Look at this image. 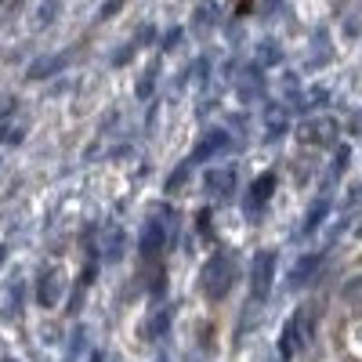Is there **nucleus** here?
<instances>
[{"label":"nucleus","mask_w":362,"mask_h":362,"mask_svg":"<svg viewBox=\"0 0 362 362\" xmlns=\"http://www.w3.org/2000/svg\"><path fill=\"white\" fill-rule=\"evenodd\" d=\"M235 279H239L235 257L228 250H214V254H210V261L203 264V272H199V293L218 305V300L228 297V290L235 286Z\"/></svg>","instance_id":"1"},{"label":"nucleus","mask_w":362,"mask_h":362,"mask_svg":"<svg viewBox=\"0 0 362 362\" xmlns=\"http://www.w3.org/2000/svg\"><path fill=\"white\" fill-rule=\"evenodd\" d=\"M163 247H167V228L160 218H148L145 228H141V239H138V261H141V272L145 276H163Z\"/></svg>","instance_id":"2"},{"label":"nucleus","mask_w":362,"mask_h":362,"mask_svg":"<svg viewBox=\"0 0 362 362\" xmlns=\"http://www.w3.org/2000/svg\"><path fill=\"white\" fill-rule=\"evenodd\" d=\"M276 268H279V254L276 250H254L250 257V297H254V305H264L272 286H276Z\"/></svg>","instance_id":"3"},{"label":"nucleus","mask_w":362,"mask_h":362,"mask_svg":"<svg viewBox=\"0 0 362 362\" xmlns=\"http://www.w3.org/2000/svg\"><path fill=\"white\" fill-rule=\"evenodd\" d=\"M232 148V134L225 131V127H210V131H203L199 134V141L192 145V153L185 156L192 167H203V163H214L218 156H225Z\"/></svg>","instance_id":"4"},{"label":"nucleus","mask_w":362,"mask_h":362,"mask_svg":"<svg viewBox=\"0 0 362 362\" xmlns=\"http://www.w3.org/2000/svg\"><path fill=\"white\" fill-rule=\"evenodd\" d=\"M276 189H279V174H276V170L257 174V177L250 181L247 196H243V210H247V214H261V210L268 206V199L276 196Z\"/></svg>","instance_id":"5"},{"label":"nucleus","mask_w":362,"mask_h":362,"mask_svg":"<svg viewBox=\"0 0 362 362\" xmlns=\"http://www.w3.org/2000/svg\"><path fill=\"white\" fill-rule=\"evenodd\" d=\"M329 210H334V199H329V192L315 196L312 206H308V214H305V225H300V235H315V232L322 228V221H326Z\"/></svg>","instance_id":"6"},{"label":"nucleus","mask_w":362,"mask_h":362,"mask_svg":"<svg viewBox=\"0 0 362 362\" xmlns=\"http://www.w3.org/2000/svg\"><path fill=\"white\" fill-rule=\"evenodd\" d=\"M206 189H210V196H218L221 203H225V199H232V189H235V167L206 170Z\"/></svg>","instance_id":"7"},{"label":"nucleus","mask_w":362,"mask_h":362,"mask_svg":"<svg viewBox=\"0 0 362 362\" xmlns=\"http://www.w3.org/2000/svg\"><path fill=\"white\" fill-rule=\"evenodd\" d=\"M322 261H326V254H322V250H315V254H308V257H300V261L293 264V272H290V286L297 290V286L312 283V279H315V272L322 268Z\"/></svg>","instance_id":"8"},{"label":"nucleus","mask_w":362,"mask_h":362,"mask_svg":"<svg viewBox=\"0 0 362 362\" xmlns=\"http://www.w3.org/2000/svg\"><path fill=\"white\" fill-rule=\"evenodd\" d=\"M58 297H62V283H58V272L54 268H44L40 272V286H37V300L40 308H54Z\"/></svg>","instance_id":"9"},{"label":"nucleus","mask_w":362,"mask_h":362,"mask_svg":"<svg viewBox=\"0 0 362 362\" xmlns=\"http://www.w3.org/2000/svg\"><path fill=\"white\" fill-rule=\"evenodd\" d=\"M297 319H300V315H290L286 326H283V337H279V355H283V362H290V358L297 355Z\"/></svg>","instance_id":"10"},{"label":"nucleus","mask_w":362,"mask_h":362,"mask_svg":"<svg viewBox=\"0 0 362 362\" xmlns=\"http://www.w3.org/2000/svg\"><path fill=\"white\" fill-rule=\"evenodd\" d=\"M66 58H69V54H54V58H40V62H37L33 69H29V76H33V80H40V76H51L54 69H62V66H66Z\"/></svg>","instance_id":"11"},{"label":"nucleus","mask_w":362,"mask_h":362,"mask_svg":"<svg viewBox=\"0 0 362 362\" xmlns=\"http://www.w3.org/2000/svg\"><path fill=\"white\" fill-rule=\"evenodd\" d=\"M189 174H192V163H189V160H181V163H177V167L170 170V177H167V185H163V189H167V192L174 196V192H177V189L185 185V181H189Z\"/></svg>","instance_id":"12"},{"label":"nucleus","mask_w":362,"mask_h":362,"mask_svg":"<svg viewBox=\"0 0 362 362\" xmlns=\"http://www.w3.org/2000/svg\"><path fill=\"white\" fill-rule=\"evenodd\" d=\"M124 243H127V235L124 232H119V228H112L109 232V243H105V261H119V257H124Z\"/></svg>","instance_id":"13"},{"label":"nucleus","mask_w":362,"mask_h":362,"mask_svg":"<svg viewBox=\"0 0 362 362\" xmlns=\"http://www.w3.org/2000/svg\"><path fill=\"white\" fill-rule=\"evenodd\" d=\"M348 156H351V148L348 145H337V163H334V170H329V181H337L348 170Z\"/></svg>","instance_id":"14"},{"label":"nucleus","mask_w":362,"mask_h":362,"mask_svg":"<svg viewBox=\"0 0 362 362\" xmlns=\"http://www.w3.org/2000/svg\"><path fill=\"white\" fill-rule=\"evenodd\" d=\"M58 4H62V0H44V4H40V11H37V25H51V22H54V11H58Z\"/></svg>","instance_id":"15"},{"label":"nucleus","mask_w":362,"mask_h":362,"mask_svg":"<svg viewBox=\"0 0 362 362\" xmlns=\"http://www.w3.org/2000/svg\"><path fill=\"white\" fill-rule=\"evenodd\" d=\"M124 4H127V0H105V4L98 8V22H109V18H112L119 8H124Z\"/></svg>","instance_id":"16"},{"label":"nucleus","mask_w":362,"mask_h":362,"mask_svg":"<svg viewBox=\"0 0 362 362\" xmlns=\"http://www.w3.org/2000/svg\"><path fill=\"white\" fill-rule=\"evenodd\" d=\"M8 257V247H0V261H4Z\"/></svg>","instance_id":"17"},{"label":"nucleus","mask_w":362,"mask_h":362,"mask_svg":"<svg viewBox=\"0 0 362 362\" xmlns=\"http://www.w3.org/2000/svg\"><path fill=\"white\" fill-rule=\"evenodd\" d=\"M156 362H167V358H163V355H160V358H156Z\"/></svg>","instance_id":"18"}]
</instances>
